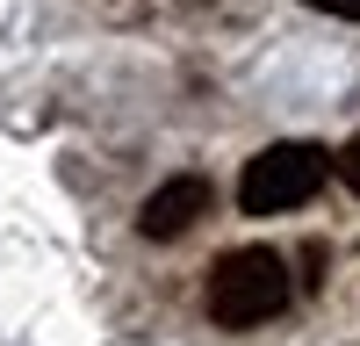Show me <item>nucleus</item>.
Wrapping results in <instances>:
<instances>
[{
    "instance_id": "obj_3",
    "label": "nucleus",
    "mask_w": 360,
    "mask_h": 346,
    "mask_svg": "<svg viewBox=\"0 0 360 346\" xmlns=\"http://www.w3.org/2000/svg\"><path fill=\"white\" fill-rule=\"evenodd\" d=\"M209 217V181L202 173H180V181L152 188V202L137 210V231L144 238H180V231H195Z\"/></svg>"
},
{
    "instance_id": "obj_2",
    "label": "nucleus",
    "mask_w": 360,
    "mask_h": 346,
    "mask_svg": "<svg viewBox=\"0 0 360 346\" xmlns=\"http://www.w3.org/2000/svg\"><path fill=\"white\" fill-rule=\"evenodd\" d=\"M332 173V152L324 144H266L259 159H245V181H238V210L245 217H281L303 210V202L324 188Z\"/></svg>"
},
{
    "instance_id": "obj_4",
    "label": "nucleus",
    "mask_w": 360,
    "mask_h": 346,
    "mask_svg": "<svg viewBox=\"0 0 360 346\" xmlns=\"http://www.w3.org/2000/svg\"><path fill=\"white\" fill-rule=\"evenodd\" d=\"M332 173H339V181H346V188L360 195V137L346 144V152H332Z\"/></svg>"
},
{
    "instance_id": "obj_5",
    "label": "nucleus",
    "mask_w": 360,
    "mask_h": 346,
    "mask_svg": "<svg viewBox=\"0 0 360 346\" xmlns=\"http://www.w3.org/2000/svg\"><path fill=\"white\" fill-rule=\"evenodd\" d=\"M303 8H324V15H346V22H360V0H303Z\"/></svg>"
},
{
    "instance_id": "obj_1",
    "label": "nucleus",
    "mask_w": 360,
    "mask_h": 346,
    "mask_svg": "<svg viewBox=\"0 0 360 346\" xmlns=\"http://www.w3.org/2000/svg\"><path fill=\"white\" fill-rule=\"evenodd\" d=\"M288 296H295L288 260L266 252V245H238V252H224L217 267H209V317H217V325H231V332L281 317Z\"/></svg>"
}]
</instances>
